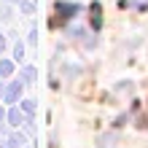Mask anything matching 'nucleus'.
<instances>
[{
	"mask_svg": "<svg viewBox=\"0 0 148 148\" xmlns=\"http://www.w3.org/2000/svg\"><path fill=\"white\" fill-rule=\"evenodd\" d=\"M0 49H3V40H0Z\"/></svg>",
	"mask_w": 148,
	"mask_h": 148,
	"instance_id": "nucleus-2",
	"label": "nucleus"
},
{
	"mask_svg": "<svg viewBox=\"0 0 148 148\" xmlns=\"http://www.w3.org/2000/svg\"><path fill=\"white\" fill-rule=\"evenodd\" d=\"M16 94H19V84H14L11 89H8V100H16Z\"/></svg>",
	"mask_w": 148,
	"mask_h": 148,
	"instance_id": "nucleus-1",
	"label": "nucleus"
},
{
	"mask_svg": "<svg viewBox=\"0 0 148 148\" xmlns=\"http://www.w3.org/2000/svg\"><path fill=\"white\" fill-rule=\"evenodd\" d=\"M0 119H3V110H0Z\"/></svg>",
	"mask_w": 148,
	"mask_h": 148,
	"instance_id": "nucleus-3",
	"label": "nucleus"
}]
</instances>
